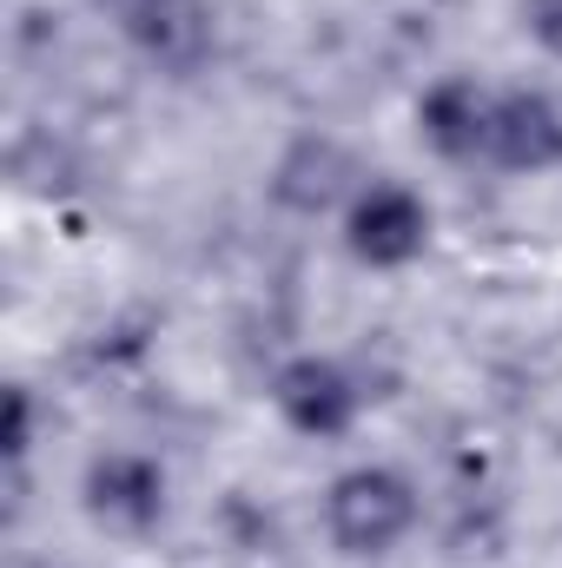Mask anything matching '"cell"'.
I'll list each match as a JSON object with an SVG mask.
<instances>
[{
    "instance_id": "obj_1",
    "label": "cell",
    "mask_w": 562,
    "mask_h": 568,
    "mask_svg": "<svg viewBox=\"0 0 562 568\" xmlns=\"http://www.w3.org/2000/svg\"><path fill=\"white\" fill-rule=\"evenodd\" d=\"M423 523L418 483L398 463H344L324 483V542L351 562H384L398 556Z\"/></svg>"
},
{
    "instance_id": "obj_2",
    "label": "cell",
    "mask_w": 562,
    "mask_h": 568,
    "mask_svg": "<svg viewBox=\"0 0 562 568\" xmlns=\"http://www.w3.org/2000/svg\"><path fill=\"white\" fill-rule=\"evenodd\" d=\"M338 239H344L351 265H364V272H411L423 252L436 245V205L423 199L411 179L371 172V185L344 205Z\"/></svg>"
},
{
    "instance_id": "obj_3",
    "label": "cell",
    "mask_w": 562,
    "mask_h": 568,
    "mask_svg": "<svg viewBox=\"0 0 562 568\" xmlns=\"http://www.w3.org/2000/svg\"><path fill=\"white\" fill-rule=\"evenodd\" d=\"M265 397H272L279 424L304 443H344L371 410V390H364L358 364H344L338 351H291L272 371Z\"/></svg>"
},
{
    "instance_id": "obj_4",
    "label": "cell",
    "mask_w": 562,
    "mask_h": 568,
    "mask_svg": "<svg viewBox=\"0 0 562 568\" xmlns=\"http://www.w3.org/2000/svg\"><path fill=\"white\" fill-rule=\"evenodd\" d=\"M371 185V165L358 159V145L338 133H291L265 172L272 205L291 219H344V205Z\"/></svg>"
},
{
    "instance_id": "obj_5",
    "label": "cell",
    "mask_w": 562,
    "mask_h": 568,
    "mask_svg": "<svg viewBox=\"0 0 562 568\" xmlns=\"http://www.w3.org/2000/svg\"><path fill=\"white\" fill-rule=\"evenodd\" d=\"M80 509L107 536H152L172 516V469L152 449H93L80 469Z\"/></svg>"
},
{
    "instance_id": "obj_6",
    "label": "cell",
    "mask_w": 562,
    "mask_h": 568,
    "mask_svg": "<svg viewBox=\"0 0 562 568\" xmlns=\"http://www.w3.org/2000/svg\"><path fill=\"white\" fill-rule=\"evenodd\" d=\"M107 27L159 73H199L219 47L212 0H93Z\"/></svg>"
},
{
    "instance_id": "obj_7",
    "label": "cell",
    "mask_w": 562,
    "mask_h": 568,
    "mask_svg": "<svg viewBox=\"0 0 562 568\" xmlns=\"http://www.w3.org/2000/svg\"><path fill=\"white\" fill-rule=\"evenodd\" d=\"M496 172L510 179H543L562 172V93L543 80H523V87H496V106H490V159Z\"/></svg>"
},
{
    "instance_id": "obj_8",
    "label": "cell",
    "mask_w": 562,
    "mask_h": 568,
    "mask_svg": "<svg viewBox=\"0 0 562 568\" xmlns=\"http://www.w3.org/2000/svg\"><path fill=\"white\" fill-rule=\"evenodd\" d=\"M490 106H496V87H483L476 73L430 80L411 106L423 152L443 165H483L490 159Z\"/></svg>"
},
{
    "instance_id": "obj_9",
    "label": "cell",
    "mask_w": 562,
    "mask_h": 568,
    "mask_svg": "<svg viewBox=\"0 0 562 568\" xmlns=\"http://www.w3.org/2000/svg\"><path fill=\"white\" fill-rule=\"evenodd\" d=\"M33 390L27 384H7V397H0V463L7 469H27V456H33Z\"/></svg>"
},
{
    "instance_id": "obj_10",
    "label": "cell",
    "mask_w": 562,
    "mask_h": 568,
    "mask_svg": "<svg viewBox=\"0 0 562 568\" xmlns=\"http://www.w3.org/2000/svg\"><path fill=\"white\" fill-rule=\"evenodd\" d=\"M523 27L550 60H562V0H523Z\"/></svg>"
},
{
    "instance_id": "obj_11",
    "label": "cell",
    "mask_w": 562,
    "mask_h": 568,
    "mask_svg": "<svg viewBox=\"0 0 562 568\" xmlns=\"http://www.w3.org/2000/svg\"><path fill=\"white\" fill-rule=\"evenodd\" d=\"M20 568H60V562H20Z\"/></svg>"
}]
</instances>
